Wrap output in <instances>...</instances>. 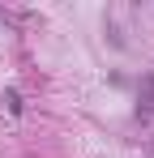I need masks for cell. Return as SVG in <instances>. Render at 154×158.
I'll return each instance as SVG.
<instances>
[{
    "mask_svg": "<svg viewBox=\"0 0 154 158\" xmlns=\"http://www.w3.org/2000/svg\"><path fill=\"white\" fill-rule=\"evenodd\" d=\"M141 98H146V107L154 111V73H150V77H141Z\"/></svg>",
    "mask_w": 154,
    "mask_h": 158,
    "instance_id": "cell-1",
    "label": "cell"
}]
</instances>
